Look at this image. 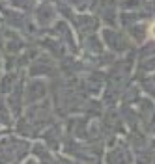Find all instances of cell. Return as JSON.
Segmentation results:
<instances>
[{
  "label": "cell",
  "mask_w": 155,
  "mask_h": 164,
  "mask_svg": "<svg viewBox=\"0 0 155 164\" xmlns=\"http://www.w3.org/2000/svg\"><path fill=\"white\" fill-rule=\"evenodd\" d=\"M153 36H155V26H153Z\"/></svg>",
  "instance_id": "obj_1"
}]
</instances>
